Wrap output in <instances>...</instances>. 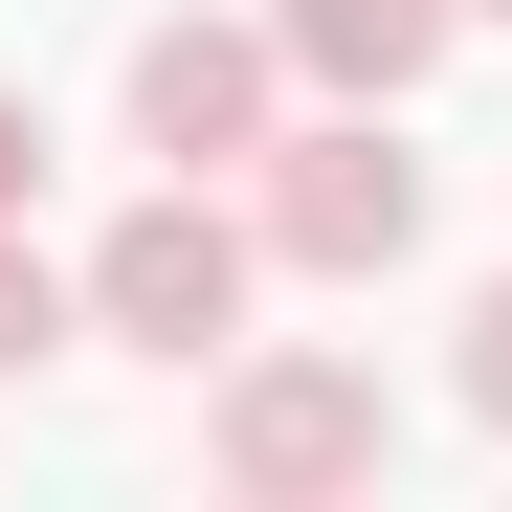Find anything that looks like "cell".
Wrapping results in <instances>:
<instances>
[{
    "mask_svg": "<svg viewBox=\"0 0 512 512\" xmlns=\"http://www.w3.org/2000/svg\"><path fill=\"white\" fill-rule=\"evenodd\" d=\"M245 312H268V223H245L223 179H156V201L90 223V334H112V357L223 379V357H245Z\"/></svg>",
    "mask_w": 512,
    "mask_h": 512,
    "instance_id": "1",
    "label": "cell"
},
{
    "mask_svg": "<svg viewBox=\"0 0 512 512\" xmlns=\"http://www.w3.org/2000/svg\"><path fill=\"white\" fill-rule=\"evenodd\" d=\"M201 468L245 512H334V490L401 468V401H379V357H334V334H245L201 379Z\"/></svg>",
    "mask_w": 512,
    "mask_h": 512,
    "instance_id": "2",
    "label": "cell"
},
{
    "mask_svg": "<svg viewBox=\"0 0 512 512\" xmlns=\"http://www.w3.org/2000/svg\"><path fill=\"white\" fill-rule=\"evenodd\" d=\"M245 223H268V268H312V290H379V268H423V156H401V112L312 90L268 156H245Z\"/></svg>",
    "mask_w": 512,
    "mask_h": 512,
    "instance_id": "3",
    "label": "cell"
},
{
    "mask_svg": "<svg viewBox=\"0 0 512 512\" xmlns=\"http://www.w3.org/2000/svg\"><path fill=\"white\" fill-rule=\"evenodd\" d=\"M290 90H312V67H290V23H268V0H156V23H134V67H112V112H134V156H156V179H245V156L290 134Z\"/></svg>",
    "mask_w": 512,
    "mask_h": 512,
    "instance_id": "4",
    "label": "cell"
},
{
    "mask_svg": "<svg viewBox=\"0 0 512 512\" xmlns=\"http://www.w3.org/2000/svg\"><path fill=\"white\" fill-rule=\"evenodd\" d=\"M312 90H357V112H423V67L468 45V0H268Z\"/></svg>",
    "mask_w": 512,
    "mask_h": 512,
    "instance_id": "5",
    "label": "cell"
},
{
    "mask_svg": "<svg viewBox=\"0 0 512 512\" xmlns=\"http://www.w3.org/2000/svg\"><path fill=\"white\" fill-rule=\"evenodd\" d=\"M90 334V268H45V223H0V379H45Z\"/></svg>",
    "mask_w": 512,
    "mask_h": 512,
    "instance_id": "6",
    "label": "cell"
},
{
    "mask_svg": "<svg viewBox=\"0 0 512 512\" xmlns=\"http://www.w3.org/2000/svg\"><path fill=\"white\" fill-rule=\"evenodd\" d=\"M446 401H468V423H490V446H512V268H490V290L446 312Z\"/></svg>",
    "mask_w": 512,
    "mask_h": 512,
    "instance_id": "7",
    "label": "cell"
},
{
    "mask_svg": "<svg viewBox=\"0 0 512 512\" xmlns=\"http://www.w3.org/2000/svg\"><path fill=\"white\" fill-rule=\"evenodd\" d=\"M0 223H45V112L0 90Z\"/></svg>",
    "mask_w": 512,
    "mask_h": 512,
    "instance_id": "8",
    "label": "cell"
},
{
    "mask_svg": "<svg viewBox=\"0 0 512 512\" xmlns=\"http://www.w3.org/2000/svg\"><path fill=\"white\" fill-rule=\"evenodd\" d=\"M468 23H512V0H468Z\"/></svg>",
    "mask_w": 512,
    "mask_h": 512,
    "instance_id": "9",
    "label": "cell"
}]
</instances>
